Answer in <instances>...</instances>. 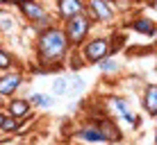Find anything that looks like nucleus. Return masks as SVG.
I'll return each mask as SVG.
<instances>
[{
  "label": "nucleus",
  "instance_id": "1",
  "mask_svg": "<svg viewBox=\"0 0 157 145\" xmlns=\"http://www.w3.org/2000/svg\"><path fill=\"white\" fill-rule=\"evenodd\" d=\"M71 43H68L66 34H64L62 25L52 23L32 39V52H34V61L41 68V73H59L66 68L68 55H71Z\"/></svg>",
  "mask_w": 157,
  "mask_h": 145
},
{
  "label": "nucleus",
  "instance_id": "2",
  "mask_svg": "<svg viewBox=\"0 0 157 145\" xmlns=\"http://www.w3.org/2000/svg\"><path fill=\"white\" fill-rule=\"evenodd\" d=\"M16 9H18V18L25 23V30H30L32 34H39L41 30H46L48 25L55 23L50 7L46 2H41V0H25Z\"/></svg>",
  "mask_w": 157,
  "mask_h": 145
},
{
  "label": "nucleus",
  "instance_id": "3",
  "mask_svg": "<svg viewBox=\"0 0 157 145\" xmlns=\"http://www.w3.org/2000/svg\"><path fill=\"white\" fill-rule=\"evenodd\" d=\"M78 55H80L84 66H96L105 57H109L112 52H109V36H107V32H94L78 48Z\"/></svg>",
  "mask_w": 157,
  "mask_h": 145
},
{
  "label": "nucleus",
  "instance_id": "4",
  "mask_svg": "<svg viewBox=\"0 0 157 145\" xmlns=\"http://www.w3.org/2000/svg\"><path fill=\"white\" fill-rule=\"evenodd\" d=\"M62 30H64V34H66L71 48H73V50H78V48L82 45L91 34H94L96 25L91 23V18H89L86 14H80V16H73V18L64 20V23H62Z\"/></svg>",
  "mask_w": 157,
  "mask_h": 145
},
{
  "label": "nucleus",
  "instance_id": "5",
  "mask_svg": "<svg viewBox=\"0 0 157 145\" xmlns=\"http://www.w3.org/2000/svg\"><path fill=\"white\" fill-rule=\"evenodd\" d=\"M84 14L91 18L94 25H100V27H114L116 23V12L109 0H86Z\"/></svg>",
  "mask_w": 157,
  "mask_h": 145
},
{
  "label": "nucleus",
  "instance_id": "6",
  "mask_svg": "<svg viewBox=\"0 0 157 145\" xmlns=\"http://www.w3.org/2000/svg\"><path fill=\"white\" fill-rule=\"evenodd\" d=\"M86 12V2L84 0H55L50 7V14L55 18V23L62 25L64 20L73 18V16H80Z\"/></svg>",
  "mask_w": 157,
  "mask_h": 145
},
{
  "label": "nucleus",
  "instance_id": "7",
  "mask_svg": "<svg viewBox=\"0 0 157 145\" xmlns=\"http://www.w3.org/2000/svg\"><path fill=\"white\" fill-rule=\"evenodd\" d=\"M23 84H25V66L0 73V95H2L5 100L14 98Z\"/></svg>",
  "mask_w": 157,
  "mask_h": 145
},
{
  "label": "nucleus",
  "instance_id": "8",
  "mask_svg": "<svg viewBox=\"0 0 157 145\" xmlns=\"http://www.w3.org/2000/svg\"><path fill=\"white\" fill-rule=\"evenodd\" d=\"M32 104L28 102V98H23V95H14V98L7 100V104H5V114L16 118V120L25 122L28 118H32Z\"/></svg>",
  "mask_w": 157,
  "mask_h": 145
},
{
  "label": "nucleus",
  "instance_id": "9",
  "mask_svg": "<svg viewBox=\"0 0 157 145\" xmlns=\"http://www.w3.org/2000/svg\"><path fill=\"white\" fill-rule=\"evenodd\" d=\"M128 27L134 34L148 36V39H157V20L150 18V16H134V18L128 20Z\"/></svg>",
  "mask_w": 157,
  "mask_h": 145
},
{
  "label": "nucleus",
  "instance_id": "10",
  "mask_svg": "<svg viewBox=\"0 0 157 145\" xmlns=\"http://www.w3.org/2000/svg\"><path fill=\"white\" fill-rule=\"evenodd\" d=\"M96 125H98V129H100V134H102V138H105V143H107V145H112V143H121V141H123V132H121V127L116 125L114 118L105 116L102 120L96 122Z\"/></svg>",
  "mask_w": 157,
  "mask_h": 145
},
{
  "label": "nucleus",
  "instance_id": "11",
  "mask_svg": "<svg viewBox=\"0 0 157 145\" xmlns=\"http://www.w3.org/2000/svg\"><path fill=\"white\" fill-rule=\"evenodd\" d=\"M75 138H78L80 143H86V145H102V143H105L98 125H94V122H84V125H80L78 129H75Z\"/></svg>",
  "mask_w": 157,
  "mask_h": 145
},
{
  "label": "nucleus",
  "instance_id": "12",
  "mask_svg": "<svg viewBox=\"0 0 157 145\" xmlns=\"http://www.w3.org/2000/svg\"><path fill=\"white\" fill-rule=\"evenodd\" d=\"M18 30H21V18L14 12H9V7H2L0 9V34H2V39L16 34Z\"/></svg>",
  "mask_w": 157,
  "mask_h": 145
},
{
  "label": "nucleus",
  "instance_id": "13",
  "mask_svg": "<svg viewBox=\"0 0 157 145\" xmlns=\"http://www.w3.org/2000/svg\"><path fill=\"white\" fill-rule=\"evenodd\" d=\"M141 107L148 116H157V84H146L141 91Z\"/></svg>",
  "mask_w": 157,
  "mask_h": 145
},
{
  "label": "nucleus",
  "instance_id": "14",
  "mask_svg": "<svg viewBox=\"0 0 157 145\" xmlns=\"http://www.w3.org/2000/svg\"><path fill=\"white\" fill-rule=\"evenodd\" d=\"M25 63L16 57V52H12L9 48H5V43L0 45V73L12 71V68H23Z\"/></svg>",
  "mask_w": 157,
  "mask_h": 145
},
{
  "label": "nucleus",
  "instance_id": "15",
  "mask_svg": "<svg viewBox=\"0 0 157 145\" xmlns=\"http://www.w3.org/2000/svg\"><path fill=\"white\" fill-rule=\"evenodd\" d=\"M109 52L112 55H118L121 50H125V45H128V34L123 30H118V27H112L109 34Z\"/></svg>",
  "mask_w": 157,
  "mask_h": 145
},
{
  "label": "nucleus",
  "instance_id": "16",
  "mask_svg": "<svg viewBox=\"0 0 157 145\" xmlns=\"http://www.w3.org/2000/svg\"><path fill=\"white\" fill-rule=\"evenodd\" d=\"M96 68H98L102 75H118L123 71V63H121V59H118L116 55H109V57L102 59V61L96 63Z\"/></svg>",
  "mask_w": 157,
  "mask_h": 145
},
{
  "label": "nucleus",
  "instance_id": "17",
  "mask_svg": "<svg viewBox=\"0 0 157 145\" xmlns=\"http://www.w3.org/2000/svg\"><path fill=\"white\" fill-rule=\"evenodd\" d=\"M28 102L32 104V109H39V111H46V109H52V107H55V98H52V95H46V93H30Z\"/></svg>",
  "mask_w": 157,
  "mask_h": 145
},
{
  "label": "nucleus",
  "instance_id": "18",
  "mask_svg": "<svg viewBox=\"0 0 157 145\" xmlns=\"http://www.w3.org/2000/svg\"><path fill=\"white\" fill-rule=\"evenodd\" d=\"M86 89V82H84V77L82 75H78V73H68V98H75V95H80L82 91Z\"/></svg>",
  "mask_w": 157,
  "mask_h": 145
},
{
  "label": "nucleus",
  "instance_id": "19",
  "mask_svg": "<svg viewBox=\"0 0 157 145\" xmlns=\"http://www.w3.org/2000/svg\"><path fill=\"white\" fill-rule=\"evenodd\" d=\"M21 129H23V122L5 114V120H2V125H0V136H14V134H18Z\"/></svg>",
  "mask_w": 157,
  "mask_h": 145
},
{
  "label": "nucleus",
  "instance_id": "20",
  "mask_svg": "<svg viewBox=\"0 0 157 145\" xmlns=\"http://www.w3.org/2000/svg\"><path fill=\"white\" fill-rule=\"evenodd\" d=\"M50 91H52V98H64L68 93V75H57L50 84Z\"/></svg>",
  "mask_w": 157,
  "mask_h": 145
},
{
  "label": "nucleus",
  "instance_id": "21",
  "mask_svg": "<svg viewBox=\"0 0 157 145\" xmlns=\"http://www.w3.org/2000/svg\"><path fill=\"white\" fill-rule=\"evenodd\" d=\"M112 2V7H114V12H132V7H134V0H109Z\"/></svg>",
  "mask_w": 157,
  "mask_h": 145
},
{
  "label": "nucleus",
  "instance_id": "22",
  "mask_svg": "<svg viewBox=\"0 0 157 145\" xmlns=\"http://www.w3.org/2000/svg\"><path fill=\"white\" fill-rule=\"evenodd\" d=\"M7 2H9V7H18V5H23L25 0H7Z\"/></svg>",
  "mask_w": 157,
  "mask_h": 145
},
{
  "label": "nucleus",
  "instance_id": "23",
  "mask_svg": "<svg viewBox=\"0 0 157 145\" xmlns=\"http://www.w3.org/2000/svg\"><path fill=\"white\" fill-rule=\"evenodd\" d=\"M5 104H7V100H5L2 95H0V111H5Z\"/></svg>",
  "mask_w": 157,
  "mask_h": 145
},
{
  "label": "nucleus",
  "instance_id": "24",
  "mask_svg": "<svg viewBox=\"0 0 157 145\" xmlns=\"http://www.w3.org/2000/svg\"><path fill=\"white\" fill-rule=\"evenodd\" d=\"M2 7H9V2H7V0H0V9H2Z\"/></svg>",
  "mask_w": 157,
  "mask_h": 145
},
{
  "label": "nucleus",
  "instance_id": "25",
  "mask_svg": "<svg viewBox=\"0 0 157 145\" xmlns=\"http://www.w3.org/2000/svg\"><path fill=\"white\" fill-rule=\"evenodd\" d=\"M153 143L157 145V127H155V134H153Z\"/></svg>",
  "mask_w": 157,
  "mask_h": 145
},
{
  "label": "nucleus",
  "instance_id": "26",
  "mask_svg": "<svg viewBox=\"0 0 157 145\" xmlns=\"http://www.w3.org/2000/svg\"><path fill=\"white\" fill-rule=\"evenodd\" d=\"M2 120H5V111H0V125H2Z\"/></svg>",
  "mask_w": 157,
  "mask_h": 145
},
{
  "label": "nucleus",
  "instance_id": "27",
  "mask_svg": "<svg viewBox=\"0 0 157 145\" xmlns=\"http://www.w3.org/2000/svg\"><path fill=\"white\" fill-rule=\"evenodd\" d=\"M2 41H5V39H2V34H0V45H2Z\"/></svg>",
  "mask_w": 157,
  "mask_h": 145
},
{
  "label": "nucleus",
  "instance_id": "28",
  "mask_svg": "<svg viewBox=\"0 0 157 145\" xmlns=\"http://www.w3.org/2000/svg\"><path fill=\"white\" fill-rule=\"evenodd\" d=\"M102 145H107V143H102Z\"/></svg>",
  "mask_w": 157,
  "mask_h": 145
},
{
  "label": "nucleus",
  "instance_id": "29",
  "mask_svg": "<svg viewBox=\"0 0 157 145\" xmlns=\"http://www.w3.org/2000/svg\"><path fill=\"white\" fill-rule=\"evenodd\" d=\"M84 2H86V0H84Z\"/></svg>",
  "mask_w": 157,
  "mask_h": 145
}]
</instances>
